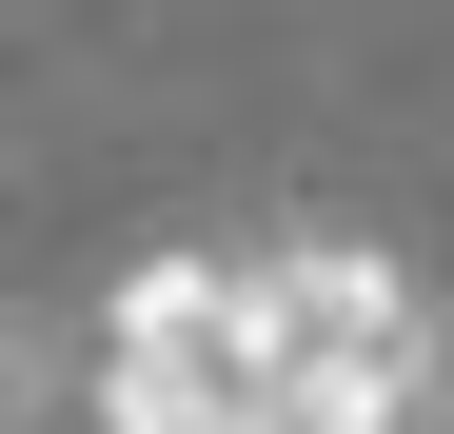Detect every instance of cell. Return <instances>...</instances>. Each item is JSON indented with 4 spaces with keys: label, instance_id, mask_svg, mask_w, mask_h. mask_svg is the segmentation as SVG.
Here are the masks:
<instances>
[{
    "label": "cell",
    "instance_id": "cell-1",
    "mask_svg": "<svg viewBox=\"0 0 454 434\" xmlns=\"http://www.w3.org/2000/svg\"><path fill=\"white\" fill-rule=\"evenodd\" d=\"M257 336H277L296 434H454V316L375 237H277L257 257Z\"/></svg>",
    "mask_w": 454,
    "mask_h": 434
},
{
    "label": "cell",
    "instance_id": "cell-2",
    "mask_svg": "<svg viewBox=\"0 0 454 434\" xmlns=\"http://www.w3.org/2000/svg\"><path fill=\"white\" fill-rule=\"evenodd\" d=\"M99 434H296L277 336H257V257H138L99 316Z\"/></svg>",
    "mask_w": 454,
    "mask_h": 434
}]
</instances>
